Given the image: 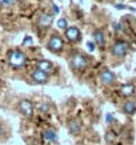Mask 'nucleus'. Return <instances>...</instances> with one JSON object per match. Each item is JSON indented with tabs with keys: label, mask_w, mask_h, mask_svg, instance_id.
<instances>
[{
	"label": "nucleus",
	"mask_w": 136,
	"mask_h": 145,
	"mask_svg": "<svg viewBox=\"0 0 136 145\" xmlns=\"http://www.w3.org/2000/svg\"><path fill=\"white\" fill-rule=\"evenodd\" d=\"M8 61L11 64V67L13 68H22L27 61V57L26 55L22 52V51H12V52L9 53V57H8Z\"/></svg>",
	"instance_id": "nucleus-1"
},
{
	"label": "nucleus",
	"mask_w": 136,
	"mask_h": 145,
	"mask_svg": "<svg viewBox=\"0 0 136 145\" xmlns=\"http://www.w3.org/2000/svg\"><path fill=\"white\" fill-rule=\"evenodd\" d=\"M87 59L83 55H75L71 57V67L76 71H81L87 67Z\"/></svg>",
	"instance_id": "nucleus-2"
},
{
	"label": "nucleus",
	"mask_w": 136,
	"mask_h": 145,
	"mask_svg": "<svg viewBox=\"0 0 136 145\" xmlns=\"http://www.w3.org/2000/svg\"><path fill=\"white\" fill-rule=\"evenodd\" d=\"M128 44L125 41H118V43H115L114 47H112V55L118 57H123L127 55L128 52Z\"/></svg>",
	"instance_id": "nucleus-3"
},
{
	"label": "nucleus",
	"mask_w": 136,
	"mask_h": 145,
	"mask_svg": "<svg viewBox=\"0 0 136 145\" xmlns=\"http://www.w3.org/2000/svg\"><path fill=\"white\" fill-rule=\"evenodd\" d=\"M63 40L59 37V36H52L51 40L48 41V48L49 51H52V52H60L63 49Z\"/></svg>",
	"instance_id": "nucleus-4"
},
{
	"label": "nucleus",
	"mask_w": 136,
	"mask_h": 145,
	"mask_svg": "<svg viewBox=\"0 0 136 145\" xmlns=\"http://www.w3.org/2000/svg\"><path fill=\"white\" fill-rule=\"evenodd\" d=\"M19 110L22 112V114H24L26 117H31L34 113V106H32L31 101L28 100H22L19 104Z\"/></svg>",
	"instance_id": "nucleus-5"
},
{
	"label": "nucleus",
	"mask_w": 136,
	"mask_h": 145,
	"mask_svg": "<svg viewBox=\"0 0 136 145\" xmlns=\"http://www.w3.org/2000/svg\"><path fill=\"white\" fill-rule=\"evenodd\" d=\"M31 77H32V80L37 84H45L47 81H48V75H47L45 72H43V71H40V69L34 71Z\"/></svg>",
	"instance_id": "nucleus-6"
},
{
	"label": "nucleus",
	"mask_w": 136,
	"mask_h": 145,
	"mask_svg": "<svg viewBox=\"0 0 136 145\" xmlns=\"http://www.w3.org/2000/svg\"><path fill=\"white\" fill-rule=\"evenodd\" d=\"M66 37L70 41H79L80 40V31L79 28H76V27H70V28H67L66 29Z\"/></svg>",
	"instance_id": "nucleus-7"
},
{
	"label": "nucleus",
	"mask_w": 136,
	"mask_h": 145,
	"mask_svg": "<svg viewBox=\"0 0 136 145\" xmlns=\"http://www.w3.org/2000/svg\"><path fill=\"white\" fill-rule=\"evenodd\" d=\"M100 80H101V83L103 84L110 85V84H112L115 81V75L111 72V71L105 69V71H103V72L100 73Z\"/></svg>",
	"instance_id": "nucleus-8"
},
{
	"label": "nucleus",
	"mask_w": 136,
	"mask_h": 145,
	"mask_svg": "<svg viewBox=\"0 0 136 145\" xmlns=\"http://www.w3.org/2000/svg\"><path fill=\"white\" fill-rule=\"evenodd\" d=\"M37 69L43 71V72H45V73L48 75L49 72L52 71V64L49 61H47V60H40V61L37 63Z\"/></svg>",
	"instance_id": "nucleus-9"
},
{
	"label": "nucleus",
	"mask_w": 136,
	"mask_h": 145,
	"mask_svg": "<svg viewBox=\"0 0 136 145\" xmlns=\"http://www.w3.org/2000/svg\"><path fill=\"white\" fill-rule=\"evenodd\" d=\"M43 137L45 138V141H48V142H55V141L57 140V135L53 129H47V131L43 133Z\"/></svg>",
	"instance_id": "nucleus-10"
},
{
	"label": "nucleus",
	"mask_w": 136,
	"mask_h": 145,
	"mask_svg": "<svg viewBox=\"0 0 136 145\" xmlns=\"http://www.w3.org/2000/svg\"><path fill=\"white\" fill-rule=\"evenodd\" d=\"M93 40L96 41V44L97 45H104V41H105V39H104V32L103 31H100V29H96V31L93 32Z\"/></svg>",
	"instance_id": "nucleus-11"
},
{
	"label": "nucleus",
	"mask_w": 136,
	"mask_h": 145,
	"mask_svg": "<svg viewBox=\"0 0 136 145\" xmlns=\"http://www.w3.org/2000/svg\"><path fill=\"white\" fill-rule=\"evenodd\" d=\"M122 95L123 96H125V97H129V96H132L133 95V92H135V87L132 85V84H125V85H123L122 87Z\"/></svg>",
	"instance_id": "nucleus-12"
},
{
	"label": "nucleus",
	"mask_w": 136,
	"mask_h": 145,
	"mask_svg": "<svg viewBox=\"0 0 136 145\" xmlns=\"http://www.w3.org/2000/svg\"><path fill=\"white\" fill-rule=\"evenodd\" d=\"M123 109H124V112H125V113L133 114L136 112V104L133 103V101H125Z\"/></svg>",
	"instance_id": "nucleus-13"
},
{
	"label": "nucleus",
	"mask_w": 136,
	"mask_h": 145,
	"mask_svg": "<svg viewBox=\"0 0 136 145\" xmlns=\"http://www.w3.org/2000/svg\"><path fill=\"white\" fill-rule=\"evenodd\" d=\"M39 24L41 27H48L52 24V16L49 15H41L40 16V20H39Z\"/></svg>",
	"instance_id": "nucleus-14"
},
{
	"label": "nucleus",
	"mask_w": 136,
	"mask_h": 145,
	"mask_svg": "<svg viewBox=\"0 0 136 145\" xmlns=\"http://www.w3.org/2000/svg\"><path fill=\"white\" fill-rule=\"evenodd\" d=\"M80 131V125L79 123H76V121H74V123H71L70 125V132L72 133V135H78Z\"/></svg>",
	"instance_id": "nucleus-15"
},
{
	"label": "nucleus",
	"mask_w": 136,
	"mask_h": 145,
	"mask_svg": "<svg viewBox=\"0 0 136 145\" xmlns=\"http://www.w3.org/2000/svg\"><path fill=\"white\" fill-rule=\"evenodd\" d=\"M57 27L62 28V29L67 28V20L66 19H59V20H57Z\"/></svg>",
	"instance_id": "nucleus-16"
},
{
	"label": "nucleus",
	"mask_w": 136,
	"mask_h": 145,
	"mask_svg": "<svg viewBox=\"0 0 136 145\" xmlns=\"http://www.w3.org/2000/svg\"><path fill=\"white\" fill-rule=\"evenodd\" d=\"M105 140L108 141V142H112L115 140V135L112 132H108L107 133V136H105Z\"/></svg>",
	"instance_id": "nucleus-17"
},
{
	"label": "nucleus",
	"mask_w": 136,
	"mask_h": 145,
	"mask_svg": "<svg viewBox=\"0 0 136 145\" xmlns=\"http://www.w3.org/2000/svg\"><path fill=\"white\" fill-rule=\"evenodd\" d=\"M23 44L27 45V44H32V39L30 37V36H27L26 39H24V41H23Z\"/></svg>",
	"instance_id": "nucleus-18"
},
{
	"label": "nucleus",
	"mask_w": 136,
	"mask_h": 145,
	"mask_svg": "<svg viewBox=\"0 0 136 145\" xmlns=\"http://www.w3.org/2000/svg\"><path fill=\"white\" fill-rule=\"evenodd\" d=\"M87 47H88V49H89V51H95V44H93L92 41H88Z\"/></svg>",
	"instance_id": "nucleus-19"
},
{
	"label": "nucleus",
	"mask_w": 136,
	"mask_h": 145,
	"mask_svg": "<svg viewBox=\"0 0 136 145\" xmlns=\"http://www.w3.org/2000/svg\"><path fill=\"white\" fill-rule=\"evenodd\" d=\"M105 120H107V123H112V120H114L112 114H111V113H107V116H105Z\"/></svg>",
	"instance_id": "nucleus-20"
},
{
	"label": "nucleus",
	"mask_w": 136,
	"mask_h": 145,
	"mask_svg": "<svg viewBox=\"0 0 136 145\" xmlns=\"http://www.w3.org/2000/svg\"><path fill=\"white\" fill-rule=\"evenodd\" d=\"M116 8H118V9H124L125 7H124L123 4H116Z\"/></svg>",
	"instance_id": "nucleus-21"
},
{
	"label": "nucleus",
	"mask_w": 136,
	"mask_h": 145,
	"mask_svg": "<svg viewBox=\"0 0 136 145\" xmlns=\"http://www.w3.org/2000/svg\"><path fill=\"white\" fill-rule=\"evenodd\" d=\"M115 29H116V31H120V29H122V25H120V24H116V28H115Z\"/></svg>",
	"instance_id": "nucleus-22"
},
{
	"label": "nucleus",
	"mask_w": 136,
	"mask_h": 145,
	"mask_svg": "<svg viewBox=\"0 0 136 145\" xmlns=\"http://www.w3.org/2000/svg\"><path fill=\"white\" fill-rule=\"evenodd\" d=\"M1 133H3V128H1V125H0V136H1Z\"/></svg>",
	"instance_id": "nucleus-23"
},
{
	"label": "nucleus",
	"mask_w": 136,
	"mask_h": 145,
	"mask_svg": "<svg viewBox=\"0 0 136 145\" xmlns=\"http://www.w3.org/2000/svg\"><path fill=\"white\" fill-rule=\"evenodd\" d=\"M3 3H4V0H0V5L3 4Z\"/></svg>",
	"instance_id": "nucleus-24"
}]
</instances>
